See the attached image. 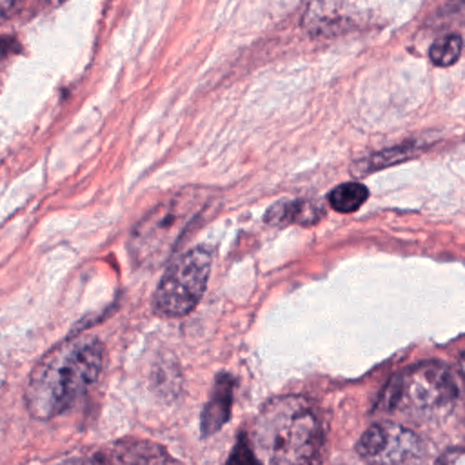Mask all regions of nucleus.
<instances>
[{"instance_id": "0eeeda50", "label": "nucleus", "mask_w": 465, "mask_h": 465, "mask_svg": "<svg viewBox=\"0 0 465 465\" xmlns=\"http://www.w3.org/2000/svg\"><path fill=\"white\" fill-rule=\"evenodd\" d=\"M104 465H180L163 447L151 441H127L113 445Z\"/></svg>"}, {"instance_id": "f8f14e48", "label": "nucleus", "mask_w": 465, "mask_h": 465, "mask_svg": "<svg viewBox=\"0 0 465 465\" xmlns=\"http://www.w3.org/2000/svg\"><path fill=\"white\" fill-rule=\"evenodd\" d=\"M461 47V36L458 33H447L434 40V44L429 49V58L438 67H449L458 62Z\"/></svg>"}, {"instance_id": "9b49d317", "label": "nucleus", "mask_w": 465, "mask_h": 465, "mask_svg": "<svg viewBox=\"0 0 465 465\" xmlns=\"http://www.w3.org/2000/svg\"><path fill=\"white\" fill-rule=\"evenodd\" d=\"M421 147H423V143H420V142H409V143L394 145V147L385 149L381 153H376L371 158H367L365 162H361L358 165V171L369 173V171H376V169H381V167H389L392 163H398V162H403V160L414 156L416 153H420Z\"/></svg>"}, {"instance_id": "20e7f679", "label": "nucleus", "mask_w": 465, "mask_h": 465, "mask_svg": "<svg viewBox=\"0 0 465 465\" xmlns=\"http://www.w3.org/2000/svg\"><path fill=\"white\" fill-rule=\"evenodd\" d=\"M456 383L450 369L438 361L418 363L398 374L387 387L381 405L407 418L434 420L456 405Z\"/></svg>"}, {"instance_id": "39448f33", "label": "nucleus", "mask_w": 465, "mask_h": 465, "mask_svg": "<svg viewBox=\"0 0 465 465\" xmlns=\"http://www.w3.org/2000/svg\"><path fill=\"white\" fill-rule=\"evenodd\" d=\"M211 263V252L203 247H194L178 256L163 272L154 292L156 312L178 318L193 311L205 291Z\"/></svg>"}, {"instance_id": "7ed1b4c3", "label": "nucleus", "mask_w": 465, "mask_h": 465, "mask_svg": "<svg viewBox=\"0 0 465 465\" xmlns=\"http://www.w3.org/2000/svg\"><path fill=\"white\" fill-rule=\"evenodd\" d=\"M211 200L213 193L203 187H187L167 196L134 227L129 243L133 260L142 267L163 263Z\"/></svg>"}, {"instance_id": "f03ea898", "label": "nucleus", "mask_w": 465, "mask_h": 465, "mask_svg": "<svg viewBox=\"0 0 465 465\" xmlns=\"http://www.w3.org/2000/svg\"><path fill=\"white\" fill-rule=\"evenodd\" d=\"M252 441L269 465H322L323 430L305 398L283 396L269 401L254 421Z\"/></svg>"}, {"instance_id": "9d476101", "label": "nucleus", "mask_w": 465, "mask_h": 465, "mask_svg": "<svg viewBox=\"0 0 465 465\" xmlns=\"http://www.w3.org/2000/svg\"><path fill=\"white\" fill-rule=\"evenodd\" d=\"M369 191L360 182H347L329 193V205L338 213H352L363 205Z\"/></svg>"}, {"instance_id": "6e6552de", "label": "nucleus", "mask_w": 465, "mask_h": 465, "mask_svg": "<svg viewBox=\"0 0 465 465\" xmlns=\"http://www.w3.org/2000/svg\"><path fill=\"white\" fill-rule=\"evenodd\" d=\"M303 25L314 36H318V35L331 36L332 33H341V31L349 29L352 24L349 20V15H340V11L331 9L323 2H318V4L311 5L309 11L305 13Z\"/></svg>"}, {"instance_id": "2eb2a0df", "label": "nucleus", "mask_w": 465, "mask_h": 465, "mask_svg": "<svg viewBox=\"0 0 465 465\" xmlns=\"http://www.w3.org/2000/svg\"><path fill=\"white\" fill-rule=\"evenodd\" d=\"M438 465H465V449H452L445 452L438 460Z\"/></svg>"}, {"instance_id": "dca6fc26", "label": "nucleus", "mask_w": 465, "mask_h": 465, "mask_svg": "<svg viewBox=\"0 0 465 465\" xmlns=\"http://www.w3.org/2000/svg\"><path fill=\"white\" fill-rule=\"evenodd\" d=\"M445 13L447 16L465 22V0H450V4L445 7Z\"/></svg>"}, {"instance_id": "423d86ee", "label": "nucleus", "mask_w": 465, "mask_h": 465, "mask_svg": "<svg viewBox=\"0 0 465 465\" xmlns=\"http://www.w3.org/2000/svg\"><path fill=\"white\" fill-rule=\"evenodd\" d=\"M358 454L367 465H421L423 443L407 427L385 421L363 432Z\"/></svg>"}, {"instance_id": "f3484780", "label": "nucleus", "mask_w": 465, "mask_h": 465, "mask_svg": "<svg viewBox=\"0 0 465 465\" xmlns=\"http://www.w3.org/2000/svg\"><path fill=\"white\" fill-rule=\"evenodd\" d=\"M20 0H0V22L5 20Z\"/></svg>"}, {"instance_id": "f257e3e1", "label": "nucleus", "mask_w": 465, "mask_h": 465, "mask_svg": "<svg viewBox=\"0 0 465 465\" xmlns=\"http://www.w3.org/2000/svg\"><path fill=\"white\" fill-rule=\"evenodd\" d=\"M104 365V345L96 336H73L49 351L33 369L25 401L38 420L69 409L96 381Z\"/></svg>"}, {"instance_id": "4468645a", "label": "nucleus", "mask_w": 465, "mask_h": 465, "mask_svg": "<svg viewBox=\"0 0 465 465\" xmlns=\"http://www.w3.org/2000/svg\"><path fill=\"white\" fill-rule=\"evenodd\" d=\"M452 374H454V383H456V400H460L465 407V352L460 356Z\"/></svg>"}, {"instance_id": "aec40b11", "label": "nucleus", "mask_w": 465, "mask_h": 465, "mask_svg": "<svg viewBox=\"0 0 465 465\" xmlns=\"http://www.w3.org/2000/svg\"><path fill=\"white\" fill-rule=\"evenodd\" d=\"M51 2H60V0H51Z\"/></svg>"}, {"instance_id": "ddd939ff", "label": "nucleus", "mask_w": 465, "mask_h": 465, "mask_svg": "<svg viewBox=\"0 0 465 465\" xmlns=\"http://www.w3.org/2000/svg\"><path fill=\"white\" fill-rule=\"evenodd\" d=\"M225 465H262V461L256 458L252 447L245 441V438H242L232 449Z\"/></svg>"}, {"instance_id": "6ab92c4d", "label": "nucleus", "mask_w": 465, "mask_h": 465, "mask_svg": "<svg viewBox=\"0 0 465 465\" xmlns=\"http://www.w3.org/2000/svg\"><path fill=\"white\" fill-rule=\"evenodd\" d=\"M67 465H104L102 461H89V460H76V461H71Z\"/></svg>"}, {"instance_id": "1a4fd4ad", "label": "nucleus", "mask_w": 465, "mask_h": 465, "mask_svg": "<svg viewBox=\"0 0 465 465\" xmlns=\"http://www.w3.org/2000/svg\"><path fill=\"white\" fill-rule=\"evenodd\" d=\"M322 207L316 202L309 200H294L278 203L272 207L267 214V220L274 223H287V222H298V223H314L322 216Z\"/></svg>"}, {"instance_id": "a211bd4d", "label": "nucleus", "mask_w": 465, "mask_h": 465, "mask_svg": "<svg viewBox=\"0 0 465 465\" xmlns=\"http://www.w3.org/2000/svg\"><path fill=\"white\" fill-rule=\"evenodd\" d=\"M7 53H9V44L5 40H0V65L7 58Z\"/></svg>"}]
</instances>
